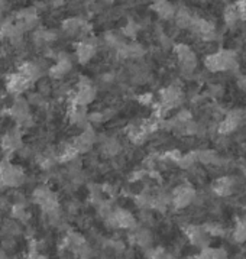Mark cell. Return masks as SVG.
<instances>
[{
    "instance_id": "obj_5",
    "label": "cell",
    "mask_w": 246,
    "mask_h": 259,
    "mask_svg": "<svg viewBox=\"0 0 246 259\" xmlns=\"http://www.w3.org/2000/svg\"><path fill=\"white\" fill-rule=\"evenodd\" d=\"M39 23V18L35 8H28L23 9L18 15H16V25L21 28L23 32L33 31Z\"/></svg>"
},
{
    "instance_id": "obj_24",
    "label": "cell",
    "mask_w": 246,
    "mask_h": 259,
    "mask_svg": "<svg viewBox=\"0 0 246 259\" xmlns=\"http://www.w3.org/2000/svg\"><path fill=\"white\" fill-rule=\"evenodd\" d=\"M148 259H175L171 253H168V252H165L164 249L158 248L154 249V250H151L149 252V255H148Z\"/></svg>"
},
{
    "instance_id": "obj_13",
    "label": "cell",
    "mask_w": 246,
    "mask_h": 259,
    "mask_svg": "<svg viewBox=\"0 0 246 259\" xmlns=\"http://www.w3.org/2000/svg\"><path fill=\"white\" fill-rule=\"evenodd\" d=\"M96 54V45L90 41L81 42L77 50H75V55H77V60L81 64H87V62L92 60Z\"/></svg>"
},
{
    "instance_id": "obj_1",
    "label": "cell",
    "mask_w": 246,
    "mask_h": 259,
    "mask_svg": "<svg viewBox=\"0 0 246 259\" xmlns=\"http://www.w3.org/2000/svg\"><path fill=\"white\" fill-rule=\"evenodd\" d=\"M0 178L6 187L19 188L26 183V174L23 168L19 165H13L8 161L0 162Z\"/></svg>"
},
{
    "instance_id": "obj_6",
    "label": "cell",
    "mask_w": 246,
    "mask_h": 259,
    "mask_svg": "<svg viewBox=\"0 0 246 259\" xmlns=\"http://www.w3.org/2000/svg\"><path fill=\"white\" fill-rule=\"evenodd\" d=\"M9 116L13 120H16L18 124L21 123L22 120H25L26 117H29L31 116V104L28 102V99L18 96L9 109Z\"/></svg>"
},
{
    "instance_id": "obj_11",
    "label": "cell",
    "mask_w": 246,
    "mask_h": 259,
    "mask_svg": "<svg viewBox=\"0 0 246 259\" xmlns=\"http://www.w3.org/2000/svg\"><path fill=\"white\" fill-rule=\"evenodd\" d=\"M42 71H44V70H42L41 65H39L38 62H23L21 67H19V73H21L25 78H28L31 83L41 80Z\"/></svg>"
},
{
    "instance_id": "obj_25",
    "label": "cell",
    "mask_w": 246,
    "mask_h": 259,
    "mask_svg": "<svg viewBox=\"0 0 246 259\" xmlns=\"http://www.w3.org/2000/svg\"><path fill=\"white\" fill-rule=\"evenodd\" d=\"M18 246V243H16V240L13 236H3L2 238V249H5L6 252H12V250H15Z\"/></svg>"
},
{
    "instance_id": "obj_16",
    "label": "cell",
    "mask_w": 246,
    "mask_h": 259,
    "mask_svg": "<svg viewBox=\"0 0 246 259\" xmlns=\"http://www.w3.org/2000/svg\"><path fill=\"white\" fill-rule=\"evenodd\" d=\"M154 9L155 12H156L161 18H164V19H170V18L175 16V11L174 8H173V5H170V3L165 2V0L156 2L154 5Z\"/></svg>"
},
{
    "instance_id": "obj_22",
    "label": "cell",
    "mask_w": 246,
    "mask_h": 259,
    "mask_svg": "<svg viewBox=\"0 0 246 259\" xmlns=\"http://www.w3.org/2000/svg\"><path fill=\"white\" fill-rule=\"evenodd\" d=\"M239 12H237V8L236 6H229L225 12V21L227 25H235L236 21L239 19Z\"/></svg>"
},
{
    "instance_id": "obj_17",
    "label": "cell",
    "mask_w": 246,
    "mask_h": 259,
    "mask_svg": "<svg viewBox=\"0 0 246 259\" xmlns=\"http://www.w3.org/2000/svg\"><path fill=\"white\" fill-rule=\"evenodd\" d=\"M16 32H18V25L12 21H3L0 23V39L9 41Z\"/></svg>"
},
{
    "instance_id": "obj_14",
    "label": "cell",
    "mask_w": 246,
    "mask_h": 259,
    "mask_svg": "<svg viewBox=\"0 0 246 259\" xmlns=\"http://www.w3.org/2000/svg\"><path fill=\"white\" fill-rule=\"evenodd\" d=\"M23 233V228H22L21 222L11 219V220H5L0 226V235L3 236H13L18 238Z\"/></svg>"
},
{
    "instance_id": "obj_4",
    "label": "cell",
    "mask_w": 246,
    "mask_h": 259,
    "mask_svg": "<svg viewBox=\"0 0 246 259\" xmlns=\"http://www.w3.org/2000/svg\"><path fill=\"white\" fill-rule=\"evenodd\" d=\"M194 198V188H191L190 186H180L174 190L173 197H171V203H173L174 207L184 208L187 207V206H190V204L193 203Z\"/></svg>"
},
{
    "instance_id": "obj_23",
    "label": "cell",
    "mask_w": 246,
    "mask_h": 259,
    "mask_svg": "<svg viewBox=\"0 0 246 259\" xmlns=\"http://www.w3.org/2000/svg\"><path fill=\"white\" fill-rule=\"evenodd\" d=\"M28 102L31 106H36V107H41L45 104V100H44V94L39 93V92H33V93H29L28 96Z\"/></svg>"
},
{
    "instance_id": "obj_29",
    "label": "cell",
    "mask_w": 246,
    "mask_h": 259,
    "mask_svg": "<svg viewBox=\"0 0 246 259\" xmlns=\"http://www.w3.org/2000/svg\"><path fill=\"white\" fill-rule=\"evenodd\" d=\"M3 22V13H2V9H0V23Z\"/></svg>"
},
{
    "instance_id": "obj_10",
    "label": "cell",
    "mask_w": 246,
    "mask_h": 259,
    "mask_svg": "<svg viewBox=\"0 0 246 259\" xmlns=\"http://www.w3.org/2000/svg\"><path fill=\"white\" fill-rule=\"evenodd\" d=\"M31 85V81L28 78H25L21 73L12 74L8 80V90L12 94H19L23 93L25 90H28V87Z\"/></svg>"
},
{
    "instance_id": "obj_28",
    "label": "cell",
    "mask_w": 246,
    "mask_h": 259,
    "mask_svg": "<svg viewBox=\"0 0 246 259\" xmlns=\"http://www.w3.org/2000/svg\"><path fill=\"white\" fill-rule=\"evenodd\" d=\"M18 154H19V156L23 158V159H28V158H31L32 156V149L31 148H28V146H22L21 149L18 151Z\"/></svg>"
},
{
    "instance_id": "obj_15",
    "label": "cell",
    "mask_w": 246,
    "mask_h": 259,
    "mask_svg": "<svg viewBox=\"0 0 246 259\" xmlns=\"http://www.w3.org/2000/svg\"><path fill=\"white\" fill-rule=\"evenodd\" d=\"M62 29L67 32L68 35H75V33H81L86 29V23L78 19V18H70L62 23Z\"/></svg>"
},
{
    "instance_id": "obj_20",
    "label": "cell",
    "mask_w": 246,
    "mask_h": 259,
    "mask_svg": "<svg viewBox=\"0 0 246 259\" xmlns=\"http://www.w3.org/2000/svg\"><path fill=\"white\" fill-rule=\"evenodd\" d=\"M233 239L237 243L246 240V218L242 219L240 222H237L235 230H233Z\"/></svg>"
},
{
    "instance_id": "obj_8",
    "label": "cell",
    "mask_w": 246,
    "mask_h": 259,
    "mask_svg": "<svg viewBox=\"0 0 246 259\" xmlns=\"http://www.w3.org/2000/svg\"><path fill=\"white\" fill-rule=\"evenodd\" d=\"M22 146H23V142H22V135L19 129H12L2 138V148L6 152H18Z\"/></svg>"
},
{
    "instance_id": "obj_26",
    "label": "cell",
    "mask_w": 246,
    "mask_h": 259,
    "mask_svg": "<svg viewBox=\"0 0 246 259\" xmlns=\"http://www.w3.org/2000/svg\"><path fill=\"white\" fill-rule=\"evenodd\" d=\"M38 92L44 94V96L51 93V84H50V81L48 80H39V83H38Z\"/></svg>"
},
{
    "instance_id": "obj_7",
    "label": "cell",
    "mask_w": 246,
    "mask_h": 259,
    "mask_svg": "<svg viewBox=\"0 0 246 259\" xmlns=\"http://www.w3.org/2000/svg\"><path fill=\"white\" fill-rule=\"evenodd\" d=\"M72 62L70 60V55L68 54H58L57 55V64L52 65L50 68V77L54 80H61L62 77H65L67 74L71 71Z\"/></svg>"
},
{
    "instance_id": "obj_9",
    "label": "cell",
    "mask_w": 246,
    "mask_h": 259,
    "mask_svg": "<svg viewBox=\"0 0 246 259\" xmlns=\"http://www.w3.org/2000/svg\"><path fill=\"white\" fill-rule=\"evenodd\" d=\"M185 235L188 240L195 245V246H201L204 249L207 248L209 243V233L206 228H198V226H187L185 228Z\"/></svg>"
},
{
    "instance_id": "obj_2",
    "label": "cell",
    "mask_w": 246,
    "mask_h": 259,
    "mask_svg": "<svg viewBox=\"0 0 246 259\" xmlns=\"http://www.w3.org/2000/svg\"><path fill=\"white\" fill-rule=\"evenodd\" d=\"M206 67L210 71H226V70H235L237 62L233 52L220 51L206 58Z\"/></svg>"
},
{
    "instance_id": "obj_12",
    "label": "cell",
    "mask_w": 246,
    "mask_h": 259,
    "mask_svg": "<svg viewBox=\"0 0 246 259\" xmlns=\"http://www.w3.org/2000/svg\"><path fill=\"white\" fill-rule=\"evenodd\" d=\"M233 188H235V180L232 177H222L213 184V191L222 197L230 196L233 193Z\"/></svg>"
},
{
    "instance_id": "obj_3",
    "label": "cell",
    "mask_w": 246,
    "mask_h": 259,
    "mask_svg": "<svg viewBox=\"0 0 246 259\" xmlns=\"http://www.w3.org/2000/svg\"><path fill=\"white\" fill-rule=\"evenodd\" d=\"M109 223L113 225L114 228L117 229H126V230H131V229L136 228V220H135L134 214L129 213L128 210H123V208H116L114 211H112V214L107 218Z\"/></svg>"
},
{
    "instance_id": "obj_18",
    "label": "cell",
    "mask_w": 246,
    "mask_h": 259,
    "mask_svg": "<svg viewBox=\"0 0 246 259\" xmlns=\"http://www.w3.org/2000/svg\"><path fill=\"white\" fill-rule=\"evenodd\" d=\"M12 218L21 222L23 225V223H28V220L31 219V214L26 210V206H13L12 207Z\"/></svg>"
},
{
    "instance_id": "obj_21",
    "label": "cell",
    "mask_w": 246,
    "mask_h": 259,
    "mask_svg": "<svg viewBox=\"0 0 246 259\" xmlns=\"http://www.w3.org/2000/svg\"><path fill=\"white\" fill-rule=\"evenodd\" d=\"M135 240H136V243L141 245V246H148V245L151 243L152 238H151V233H149L148 230L142 229V230H138V232L135 233Z\"/></svg>"
},
{
    "instance_id": "obj_19",
    "label": "cell",
    "mask_w": 246,
    "mask_h": 259,
    "mask_svg": "<svg viewBox=\"0 0 246 259\" xmlns=\"http://www.w3.org/2000/svg\"><path fill=\"white\" fill-rule=\"evenodd\" d=\"M201 255L206 259H226L227 258V253H226L225 249L222 248H204L201 250Z\"/></svg>"
},
{
    "instance_id": "obj_27",
    "label": "cell",
    "mask_w": 246,
    "mask_h": 259,
    "mask_svg": "<svg viewBox=\"0 0 246 259\" xmlns=\"http://www.w3.org/2000/svg\"><path fill=\"white\" fill-rule=\"evenodd\" d=\"M236 8H237V12H239L240 19H246V0H240V2H237Z\"/></svg>"
}]
</instances>
